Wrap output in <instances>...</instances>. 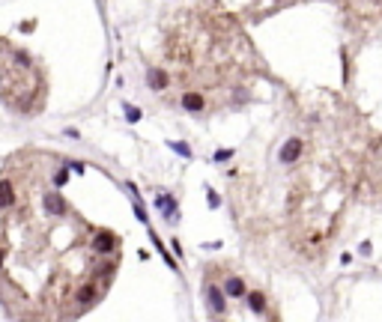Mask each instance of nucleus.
<instances>
[{
  "label": "nucleus",
  "mask_w": 382,
  "mask_h": 322,
  "mask_svg": "<svg viewBox=\"0 0 382 322\" xmlns=\"http://www.w3.org/2000/svg\"><path fill=\"white\" fill-rule=\"evenodd\" d=\"M299 155H302V140L299 137H290L284 146H281V164H293V161H299Z\"/></svg>",
  "instance_id": "obj_1"
},
{
  "label": "nucleus",
  "mask_w": 382,
  "mask_h": 322,
  "mask_svg": "<svg viewBox=\"0 0 382 322\" xmlns=\"http://www.w3.org/2000/svg\"><path fill=\"white\" fill-rule=\"evenodd\" d=\"M93 248H96V254H111V251H117V236L114 233H99L93 239Z\"/></svg>",
  "instance_id": "obj_2"
},
{
  "label": "nucleus",
  "mask_w": 382,
  "mask_h": 322,
  "mask_svg": "<svg viewBox=\"0 0 382 322\" xmlns=\"http://www.w3.org/2000/svg\"><path fill=\"white\" fill-rule=\"evenodd\" d=\"M75 298H78V305L87 310V307L93 305L96 298H99V287H93V284H84V287L78 289V295H75Z\"/></svg>",
  "instance_id": "obj_3"
},
{
  "label": "nucleus",
  "mask_w": 382,
  "mask_h": 322,
  "mask_svg": "<svg viewBox=\"0 0 382 322\" xmlns=\"http://www.w3.org/2000/svg\"><path fill=\"white\" fill-rule=\"evenodd\" d=\"M206 295H209V307H212V310H215V313H224V292H221V289L215 287V284H209L206 287Z\"/></svg>",
  "instance_id": "obj_4"
},
{
  "label": "nucleus",
  "mask_w": 382,
  "mask_h": 322,
  "mask_svg": "<svg viewBox=\"0 0 382 322\" xmlns=\"http://www.w3.org/2000/svg\"><path fill=\"white\" fill-rule=\"evenodd\" d=\"M42 206H45V212H51V215H60V212L66 209V203H63V197H60L57 191H51V194H45V197H42Z\"/></svg>",
  "instance_id": "obj_5"
},
{
  "label": "nucleus",
  "mask_w": 382,
  "mask_h": 322,
  "mask_svg": "<svg viewBox=\"0 0 382 322\" xmlns=\"http://www.w3.org/2000/svg\"><path fill=\"white\" fill-rule=\"evenodd\" d=\"M156 206H158V209H164V218H167V221H176V200H174V197H167V194H158V197H156Z\"/></svg>",
  "instance_id": "obj_6"
},
{
  "label": "nucleus",
  "mask_w": 382,
  "mask_h": 322,
  "mask_svg": "<svg viewBox=\"0 0 382 322\" xmlns=\"http://www.w3.org/2000/svg\"><path fill=\"white\" fill-rule=\"evenodd\" d=\"M146 84L153 87V90H164V87H167V75H164L161 69H150V72H146Z\"/></svg>",
  "instance_id": "obj_7"
},
{
  "label": "nucleus",
  "mask_w": 382,
  "mask_h": 322,
  "mask_svg": "<svg viewBox=\"0 0 382 322\" xmlns=\"http://www.w3.org/2000/svg\"><path fill=\"white\" fill-rule=\"evenodd\" d=\"M182 108L191 111V114L203 111V96H200V93H185V96H182Z\"/></svg>",
  "instance_id": "obj_8"
},
{
  "label": "nucleus",
  "mask_w": 382,
  "mask_h": 322,
  "mask_svg": "<svg viewBox=\"0 0 382 322\" xmlns=\"http://www.w3.org/2000/svg\"><path fill=\"white\" fill-rule=\"evenodd\" d=\"M224 292L230 295V298H242L248 289H245V281H239V277H230V281L224 284Z\"/></svg>",
  "instance_id": "obj_9"
},
{
  "label": "nucleus",
  "mask_w": 382,
  "mask_h": 322,
  "mask_svg": "<svg viewBox=\"0 0 382 322\" xmlns=\"http://www.w3.org/2000/svg\"><path fill=\"white\" fill-rule=\"evenodd\" d=\"M15 203V191H12V182H0V209H9Z\"/></svg>",
  "instance_id": "obj_10"
},
{
  "label": "nucleus",
  "mask_w": 382,
  "mask_h": 322,
  "mask_svg": "<svg viewBox=\"0 0 382 322\" xmlns=\"http://www.w3.org/2000/svg\"><path fill=\"white\" fill-rule=\"evenodd\" d=\"M245 295H248V305H251V310H257V313H263V310H266V295H263V292H257V289H254V292H245Z\"/></svg>",
  "instance_id": "obj_11"
},
{
  "label": "nucleus",
  "mask_w": 382,
  "mask_h": 322,
  "mask_svg": "<svg viewBox=\"0 0 382 322\" xmlns=\"http://www.w3.org/2000/svg\"><path fill=\"white\" fill-rule=\"evenodd\" d=\"M150 239L156 242V248H158V251H161V256L167 260V266H171V269H176V260H174V256H171V254H167V248H164V245H161V242H158V239H156V233H153V236H150Z\"/></svg>",
  "instance_id": "obj_12"
},
{
  "label": "nucleus",
  "mask_w": 382,
  "mask_h": 322,
  "mask_svg": "<svg viewBox=\"0 0 382 322\" xmlns=\"http://www.w3.org/2000/svg\"><path fill=\"white\" fill-rule=\"evenodd\" d=\"M66 182H69V167L57 170V173H54V185L60 188V185H66Z\"/></svg>",
  "instance_id": "obj_13"
},
{
  "label": "nucleus",
  "mask_w": 382,
  "mask_h": 322,
  "mask_svg": "<svg viewBox=\"0 0 382 322\" xmlns=\"http://www.w3.org/2000/svg\"><path fill=\"white\" fill-rule=\"evenodd\" d=\"M171 149L179 153V155H185V158H191V146H188V143H176V140H171Z\"/></svg>",
  "instance_id": "obj_14"
},
{
  "label": "nucleus",
  "mask_w": 382,
  "mask_h": 322,
  "mask_svg": "<svg viewBox=\"0 0 382 322\" xmlns=\"http://www.w3.org/2000/svg\"><path fill=\"white\" fill-rule=\"evenodd\" d=\"M125 119H129V122H140V108L125 104Z\"/></svg>",
  "instance_id": "obj_15"
},
{
  "label": "nucleus",
  "mask_w": 382,
  "mask_h": 322,
  "mask_svg": "<svg viewBox=\"0 0 382 322\" xmlns=\"http://www.w3.org/2000/svg\"><path fill=\"white\" fill-rule=\"evenodd\" d=\"M233 158V149H218L215 153V161H230Z\"/></svg>",
  "instance_id": "obj_16"
},
{
  "label": "nucleus",
  "mask_w": 382,
  "mask_h": 322,
  "mask_svg": "<svg viewBox=\"0 0 382 322\" xmlns=\"http://www.w3.org/2000/svg\"><path fill=\"white\" fill-rule=\"evenodd\" d=\"M84 167H87L84 161H69V170H75V173H84Z\"/></svg>",
  "instance_id": "obj_17"
},
{
  "label": "nucleus",
  "mask_w": 382,
  "mask_h": 322,
  "mask_svg": "<svg viewBox=\"0 0 382 322\" xmlns=\"http://www.w3.org/2000/svg\"><path fill=\"white\" fill-rule=\"evenodd\" d=\"M135 215H138V221H143V224H146V212H143V206H135Z\"/></svg>",
  "instance_id": "obj_18"
},
{
  "label": "nucleus",
  "mask_w": 382,
  "mask_h": 322,
  "mask_svg": "<svg viewBox=\"0 0 382 322\" xmlns=\"http://www.w3.org/2000/svg\"><path fill=\"white\" fill-rule=\"evenodd\" d=\"M221 203V200H218V194H212V191H209V206H212V209H215V206Z\"/></svg>",
  "instance_id": "obj_19"
},
{
  "label": "nucleus",
  "mask_w": 382,
  "mask_h": 322,
  "mask_svg": "<svg viewBox=\"0 0 382 322\" xmlns=\"http://www.w3.org/2000/svg\"><path fill=\"white\" fill-rule=\"evenodd\" d=\"M0 266H3V248H0Z\"/></svg>",
  "instance_id": "obj_20"
}]
</instances>
